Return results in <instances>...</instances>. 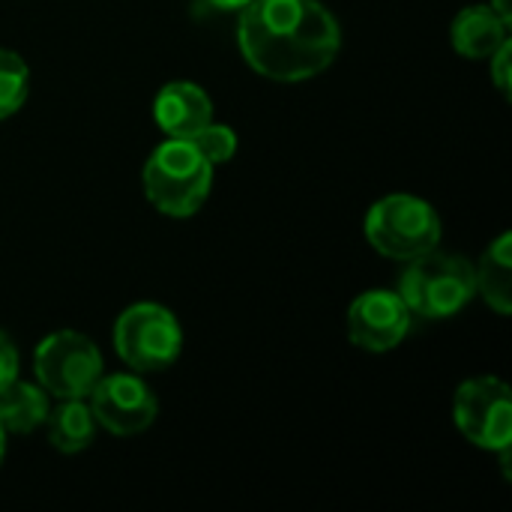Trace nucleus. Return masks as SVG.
Returning <instances> with one entry per match:
<instances>
[{"label": "nucleus", "instance_id": "obj_11", "mask_svg": "<svg viewBox=\"0 0 512 512\" xmlns=\"http://www.w3.org/2000/svg\"><path fill=\"white\" fill-rule=\"evenodd\" d=\"M450 39L462 57L489 60L510 39V21H504L489 3H474L453 18Z\"/></svg>", "mask_w": 512, "mask_h": 512}, {"label": "nucleus", "instance_id": "obj_18", "mask_svg": "<svg viewBox=\"0 0 512 512\" xmlns=\"http://www.w3.org/2000/svg\"><path fill=\"white\" fill-rule=\"evenodd\" d=\"M18 378V351L12 339L0 330V390L9 387Z\"/></svg>", "mask_w": 512, "mask_h": 512}, {"label": "nucleus", "instance_id": "obj_8", "mask_svg": "<svg viewBox=\"0 0 512 512\" xmlns=\"http://www.w3.org/2000/svg\"><path fill=\"white\" fill-rule=\"evenodd\" d=\"M87 399H90L87 405L93 411L96 426L120 438L150 429L159 414V402L153 390L141 378L126 375V372L102 375Z\"/></svg>", "mask_w": 512, "mask_h": 512}, {"label": "nucleus", "instance_id": "obj_9", "mask_svg": "<svg viewBox=\"0 0 512 512\" xmlns=\"http://www.w3.org/2000/svg\"><path fill=\"white\" fill-rule=\"evenodd\" d=\"M411 309L399 297V291H366L360 294L345 318L348 339L372 354H384L402 345L411 330Z\"/></svg>", "mask_w": 512, "mask_h": 512}, {"label": "nucleus", "instance_id": "obj_6", "mask_svg": "<svg viewBox=\"0 0 512 512\" xmlns=\"http://www.w3.org/2000/svg\"><path fill=\"white\" fill-rule=\"evenodd\" d=\"M33 372L45 393L54 399H87L96 381L105 375L99 348L75 333L60 330L39 342L33 354Z\"/></svg>", "mask_w": 512, "mask_h": 512}, {"label": "nucleus", "instance_id": "obj_17", "mask_svg": "<svg viewBox=\"0 0 512 512\" xmlns=\"http://www.w3.org/2000/svg\"><path fill=\"white\" fill-rule=\"evenodd\" d=\"M510 60H512V42L507 39L492 57H489V69H492V81L495 87L510 99Z\"/></svg>", "mask_w": 512, "mask_h": 512}, {"label": "nucleus", "instance_id": "obj_1", "mask_svg": "<svg viewBox=\"0 0 512 512\" xmlns=\"http://www.w3.org/2000/svg\"><path fill=\"white\" fill-rule=\"evenodd\" d=\"M237 45L258 75L297 84L336 60L342 30L318 0H252L240 9Z\"/></svg>", "mask_w": 512, "mask_h": 512}, {"label": "nucleus", "instance_id": "obj_5", "mask_svg": "<svg viewBox=\"0 0 512 512\" xmlns=\"http://www.w3.org/2000/svg\"><path fill=\"white\" fill-rule=\"evenodd\" d=\"M114 348L135 372H162L183 351L180 321L159 303H135L114 324Z\"/></svg>", "mask_w": 512, "mask_h": 512}, {"label": "nucleus", "instance_id": "obj_12", "mask_svg": "<svg viewBox=\"0 0 512 512\" xmlns=\"http://www.w3.org/2000/svg\"><path fill=\"white\" fill-rule=\"evenodd\" d=\"M474 279H477V294H483V300L498 312V315H510L512 312V237L501 234L486 255L480 258V264L474 267Z\"/></svg>", "mask_w": 512, "mask_h": 512}, {"label": "nucleus", "instance_id": "obj_7", "mask_svg": "<svg viewBox=\"0 0 512 512\" xmlns=\"http://www.w3.org/2000/svg\"><path fill=\"white\" fill-rule=\"evenodd\" d=\"M456 429L480 450L510 453L512 444V399L507 381L501 378H471L456 390L453 399Z\"/></svg>", "mask_w": 512, "mask_h": 512}, {"label": "nucleus", "instance_id": "obj_15", "mask_svg": "<svg viewBox=\"0 0 512 512\" xmlns=\"http://www.w3.org/2000/svg\"><path fill=\"white\" fill-rule=\"evenodd\" d=\"M30 93V69L27 63L9 51L0 48V120L12 117Z\"/></svg>", "mask_w": 512, "mask_h": 512}, {"label": "nucleus", "instance_id": "obj_21", "mask_svg": "<svg viewBox=\"0 0 512 512\" xmlns=\"http://www.w3.org/2000/svg\"><path fill=\"white\" fill-rule=\"evenodd\" d=\"M3 453H6V432H3V426H0V462H3Z\"/></svg>", "mask_w": 512, "mask_h": 512}, {"label": "nucleus", "instance_id": "obj_20", "mask_svg": "<svg viewBox=\"0 0 512 512\" xmlns=\"http://www.w3.org/2000/svg\"><path fill=\"white\" fill-rule=\"evenodd\" d=\"M489 6L504 18V21H512V9H510V0H489Z\"/></svg>", "mask_w": 512, "mask_h": 512}, {"label": "nucleus", "instance_id": "obj_4", "mask_svg": "<svg viewBox=\"0 0 512 512\" xmlns=\"http://www.w3.org/2000/svg\"><path fill=\"white\" fill-rule=\"evenodd\" d=\"M363 231L372 249L393 261H414L438 249L444 234L438 210L408 192H396L375 201L366 213Z\"/></svg>", "mask_w": 512, "mask_h": 512}, {"label": "nucleus", "instance_id": "obj_14", "mask_svg": "<svg viewBox=\"0 0 512 512\" xmlns=\"http://www.w3.org/2000/svg\"><path fill=\"white\" fill-rule=\"evenodd\" d=\"M48 393L39 384L12 381L0 390V426L6 435H27L48 417Z\"/></svg>", "mask_w": 512, "mask_h": 512}, {"label": "nucleus", "instance_id": "obj_10", "mask_svg": "<svg viewBox=\"0 0 512 512\" xmlns=\"http://www.w3.org/2000/svg\"><path fill=\"white\" fill-rule=\"evenodd\" d=\"M156 126L168 138H192L213 120L210 96L192 81H171L153 99Z\"/></svg>", "mask_w": 512, "mask_h": 512}, {"label": "nucleus", "instance_id": "obj_2", "mask_svg": "<svg viewBox=\"0 0 512 512\" xmlns=\"http://www.w3.org/2000/svg\"><path fill=\"white\" fill-rule=\"evenodd\" d=\"M144 195L165 216H192L204 207L213 186V165L189 138L162 141L144 162Z\"/></svg>", "mask_w": 512, "mask_h": 512}, {"label": "nucleus", "instance_id": "obj_19", "mask_svg": "<svg viewBox=\"0 0 512 512\" xmlns=\"http://www.w3.org/2000/svg\"><path fill=\"white\" fill-rule=\"evenodd\" d=\"M210 9H219V12H240L246 3H252V0H204Z\"/></svg>", "mask_w": 512, "mask_h": 512}, {"label": "nucleus", "instance_id": "obj_13", "mask_svg": "<svg viewBox=\"0 0 512 512\" xmlns=\"http://www.w3.org/2000/svg\"><path fill=\"white\" fill-rule=\"evenodd\" d=\"M60 405L48 411L45 429H48V444L60 453H81L93 444L96 435V420L87 405V399H57Z\"/></svg>", "mask_w": 512, "mask_h": 512}, {"label": "nucleus", "instance_id": "obj_3", "mask_svg": "<svg viewBox=\"0 0 512 512\" xmlns=\"http://www.w3.org/2000/svg\"><path fill=\"white\" fill-rule=\"evenodd\" d=\"M405 273L399 276V297L411 309V315L441 321L459 315L477 294L474 264L462 255H444L438 249L405 261Z\"/></svg>", "mask_w": 512, "mask_h": 512}, {"label": "nucleus", "instance_id": "obj_16", "mask_svg": "<svg viewBox=\"0 0 512 512\" xmlns=\"http://www.w3.org/2000/svg\"><path fill=\"white\" fill-rule=\"evenodd\" d=\"M198 150H201V156L210 162V165H222V162H228L234 153H237V135H234V129L231 126H225V123H207L204 129H198L192 138H189Z\"/></svg>", "mask_w": 512, "mask_h": 512}]
</instances>
